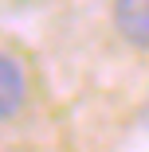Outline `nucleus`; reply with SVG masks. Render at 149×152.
<instances>
[{"label":"nucleus","mask_w":149,"mask_h":152,"mask_svg":"<svg viewBox=\"0 0 149 152\" xmlns=\"http://www.w3.org/2000/svg\"><path fill=\"white\" fill-rule=\"evenodd\" d=\"M114 27L130 47L149 51V0H114Z\"/></svg>","instance_id":"nucleus-1"},{"label":"nucleus","mask_w":149,"mask_h":152,"mask_svg":"<svg viewBox=\"0 0 149 152\" xmlns=\"http://www.w3.org/2000/svg\"><path fill=\"white\" fill-rule=\"evenodd\" d=\"M24 98H27V78H24V66L16 63L12 55L0 51V121H8L24 109Z\"/></svg>","instance_id":"nucleus-2"}]
</instances>
